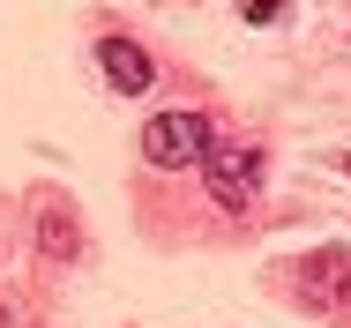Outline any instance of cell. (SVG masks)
I'll return each instance as SVG.
<instances>
[{
    "instance_id": "277c9868",
    "label": "cell",
    "mask_w": 351,
    "mask_h": 328,
    "mask_svg": "<svg viewBox=\"0 0 351 328\" xmlns=\"http://www.w3.org/2000/svg\"><path fill=\"white\" fill-rule=\"evenodd\" d=\"M38 224H45V231H38V239H45V254H75V209H60V201H53Z\"/></svg>"
},
{
    "instance_id": "3957f363",
    "label": "cell",
    "mask_w": 351,
    "mask_h": 328,
    "mask_svg": "<svg viewBox=\"0 0 351 328\" xmlns=\"http://www.w3.org/2000/svg\"><path fill=\"white\" fill-rule=\"evenodd\" d=\"M97 67H105V82H112L120 97H142V90L157 82V60L142 53L135 38H97Z\"/></svg>"
},
{
    "instance_id": "7a4b0ae2",
    "label": "cell",
    "mask_w": 351,
    "mask_h": 328,
    "mask_svg": "<svg viewBox=\"0 0 351 328\" xmlns=\"http://www.w3.org/2000/svg\"><path fill=\"white\" fill-rule=\"evenodd\" d=\"M195 172L210 179V194L224 209H247V201L262 194V149H247V142H210V157Z\"/></svg>"
},
{
    "instance_id": "52a82bcc",
    "label": "cell",
    "mask_w": 351,
    "mask_h": 328,
    "mask_svg": "<svg viewBox=\"0 0 351 328\" xmlns=\"http://www.w3.org/2000/svg\"><path fill=\"white\" fill-rule=\"evenodd\" d=\"M0 328H8V314H0Z\"/></svg>"
},
{
    "instance_id": "6da1fadb",
    "label": "cell",
    "mask_w": 351,
    "mask_h": 328,
    "mask_svg": "<svg viewBox=\"0 0 351 328\" xmlns=\"http://www.w3.org/2000/svg\"><path fill=\"white\" fill-rule=\"evenodd\" d=\"M210 142H217L210 120L180 105V112H157V120L142 127V164H157V172H187V164L210 157Z\"/></svg>"
},
{
    "instance_id": "8992f818",
    "label": "cell",
    "mask_w": 351,
    "mask_h": 328,
    "mask_svg": "<svg viewBox=\"0 0 351 328\" xmlns=\"http://www.w3.org/2000/svg\"><path fill=\"white\" fill-rule=\"evenodd\" d=\"M337 164H344V172H351V149H344V157H337Z\"/></svg>"
},
{
    "instance_id": "5b68a950",
    "label": "cell",
    "mask_w": 351,
    "mask_h": 328,
    "mask_svg": "<svg viewBox=\"0 0 351 328\" xmlns=\"http://www.w3.org/2000/svg\"><path fill=\"white\" fill-rule=\"evenodd\" d=\"M284 15V0H247V23H277Z\"/></svg>"
}]
</instances>
